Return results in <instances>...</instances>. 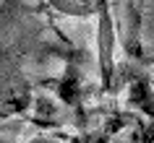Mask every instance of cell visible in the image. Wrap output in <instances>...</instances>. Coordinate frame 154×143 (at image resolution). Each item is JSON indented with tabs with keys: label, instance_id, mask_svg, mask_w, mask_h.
<instances>
[{
	"label": "cell",
	"instance_id": "obj_4",
	"mask_svg": "<svg viewBox=\"0 0 154 143\" xmlns=\"http://www.w3.org/2000/svg\"><path fill=\"white\" fill-rule=\"evenodd\" d=\"M52 8L57 13H68V16H91V13H97L99 5H65V3H55Z\"/></svg>",
	"mask_w": 154,
	"mask_h": 143
},
{
	"label": "cell",
	"instance_id": "obj_3",
	"mask_svg": "<svg viewBox=\"0 0 154 143\" xmlns=\"http://www.w3.org/2000/svg\"><path fill=\"white\" fill-rule=\"evenodd\" d=\"M79 83H81L79 70L73 65H68L65 73H63V78H60V86H57V96L63 102H68V104H76L79 102Z\"/></svg>",
	"mask_w": 154,
	"mask_h": 143
},
{
	"label": "cell",
	"instance_id": "obj_2",
	"mask_svg": "<svg viewBox=\"0 0 154 143\" xmlns=\"http://www.w3.org/2000/svg\"><path fill=\"white\" fill-rule=\"evenodd\" d=\"M128 104H131V107L144 109L146 115H152V117H154V91H152V83H149L146 76H138V78L131 81Z\"/></svg>",
	"mask_w": 154,
	"mask_h": 143
},
{
	"label": "cell",
	"instance_id": "obj_1",
	"mask_svg": "<svg viewBox=\"0 0 154 143\" xmlns=\"http://www.w3.org/2000/svg\"><path fill=\"white\" fill-rule=\"evenodd\" d=\"M99 16V68H102V86H110V78H112V49H115V31L112 24H110V5H99L97 8Z\"/></svg>",
	"mask_w": 154,
	"mask_h": 143
}]
</instances>
